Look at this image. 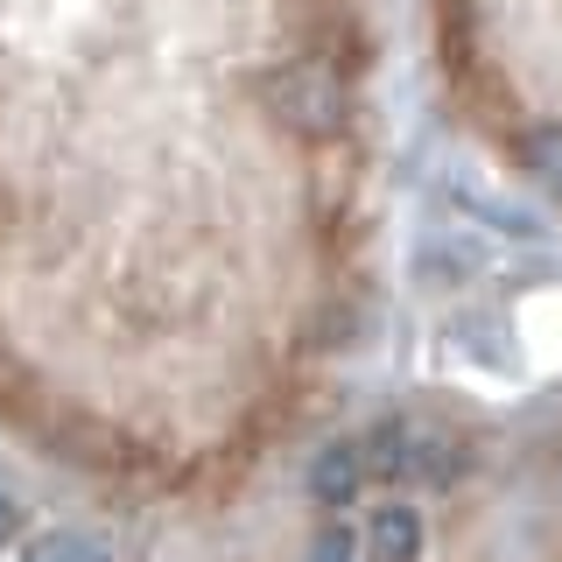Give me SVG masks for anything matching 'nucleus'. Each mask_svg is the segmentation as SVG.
Here are the masks:
<instances>
[{
	"label": "nucleus",
	"mask_w": 562,
	"mask_h": 562,
	"mask_svg": "<svg viewBox=\"0 0 562 562\" xmlns=\"http://www.w3.org/2000/svg\"><path fill=\"white\" fill-rule=\"evenodd\" d=\"M366 471H373L366 443H330V450H316V464H310V492L324 506H351L359 485H366Z\"/></svg>",
	"instance_id": "7ed1b4c3"
},
{
	"label": "nucleus",
	"mask_w": 562,
	"mask_h": 562,
	"mask_svg": "<svg viewBox=\"0 0 562 562\" xmlns=\"http://www.w3.org/2000/svg\"><path fill=\"white\" fill-rule=\"evenodd\" d=\"M422 555V514L415 506H380L366 520V562H415Z\"/></svg>",
	"instance_id": "20e7f679"
},
{
	"label": "nucleus",
	"mask_w": 562,
	"mask_h": 562,
	"mask_svg": "<svg viewBox=\"0 0 562 562\" xmlns=\"http://www.w3.org/2000/svg\"><path fill=\"white\" fill-rule=\"evenodd\" d=\"M366 457H373V471H386L401 485H450L464 471V436L429 415H394L366 436Z\"/></svg>",
	"instance_id": "f257e3e1"
},
{
	"label": "nucleus",
	"mask_w": 562,
	"mask_h": 562,
	"mask_svg": "<svg viewBox=\"0 0 562 562\" xmlns=\"http://www.w3.org/2000/svg\"><path fill=\"white\" fill-rule=\"evenodd\" d=\"M268 99L281 105V120H289V127H303V134H330L345 120V78L330 64H289L268 85Z\"/></svg>",
	"instance_id": "f03ea898"
},
{
	"label": "nucleus",
	"mask_w": 562,
	"mask_h": 562,
	"mask_svg": "<svg viewBox=\"0 0 562 562\" xmlns=\"http://www.w3.org/2000/svg\"><path fill=\"white\" fill-rule=\"evenodd\" d=\"M14 527H22V506H14L8 492H0V541H14Z\"/></svg>",
	"instance_id": "6e6552de"
},
{
	"label": "nucleus",
	"mask_w": 562,
	"mask_h": 562,
	"mask_svg": "<svg viewBox=\"0 0 562 562\" xmlns=\"http://www.w3.org/2000/svg\"><path fill=\"white\" fill-rule=\"evenodd\" d=\"M303 562H351V535H345V527H324V535L310 541Z\"/></svg>",
	"instance_id": "0eeeda50"
},
{
	"label": "nucleus",
	"mask_w": 562,
	"mask_h": 562,
	"mask_svg": "<svg viewBox=\"0 0 562 562\" xmlns=\"http://www.w3.org/2000/svg\"><path fill=\"white\" fill-rule=\"evenodd\" d=\"M14 562H105V549L85 541V535H70V527H57V535H35Z\"/></svg>",
	"instance_id": "423d86ee"
},
{
	"label": "nucleus",
	"mask_w": 562,
	"mask_h": 562,
	"mask_svg": "<svg viewBox=\"0 0 562 562\" xmlns=\"http://www.w3.org/2000/svg\"><path fill=\"white\" fill-rule=\"evenodd\" d=\"M520 162H527V176H535V183L549 190V198H562V120H549V127L527 134Z\"/></svg>",
	"instance_id": "39448f33"
}]
</instances>
